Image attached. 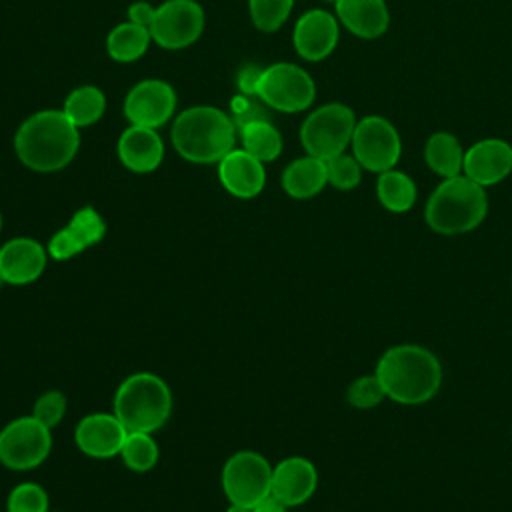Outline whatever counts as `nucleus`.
<instances>
[{"label":"nucleus","mask_w":512,"mask_h":512,"mask_svg":"<svg viewBox=\"0 0 512 512\" xmlns=\"http://www.w3.org/2000/svg\"><path fill=\"white\" fill-rule=\"evenodd\" d=\"M374 374L386 398L406 406L428 402L442 384L440 360L420 344L390 346L380 356Z\"/></svg>","instance_id":"1"},{"label":"nucleus","mask_w":512,"mask_h":512,"mask_svg":"<svg viewBox=\"0 0 512 512\" xmlns=\"http://www.w3.org/2000/svg\"><path fill=\"white\" fill-rule=\"evenodd\" d=\"M80 146L78 126L62 110H42L22 122L14 148L24 166L34 172H56L68 166Z\"/></svg>","instance_id":"2"},{"label":"nucleus","mask_w":512,"mask_h":512,"mask_svg":"<svg viewBox=\"0 0 512 512\" xmlns=\"http://www.w3.org/2000/svg\"><path fill=\"white\" fill-rule=\"evenodd\" d=\"M234 140V120L214 106L186 108L172 124L176 152L194 164L220 162L234 148Z\"/></svg>","instance_id":"3"},{"label":"nucleus","mask_w":512,"mask_h":512,"mask_svg":"<svg viewBox=\"0 0 512 512\" xmlns=\"http://www.w3.org/2000/svg\"><path fill=\"white\" fill-rule=\"evenodd\" d=\"M488 214L484 186L464 174L442 178L424 206L428 228L442 236H458L474 230Z\"/></svg>","instance_id":"4"},{"label":"nucleus","mask_w":512,"mask_h":512,"mask_svg":"<svg viewBox=\"0 0 512 512\" xmlns=\"http://www.w3.org/2000/svg\"><path fill=\"white\" fill-rule=\"evenodd\" d=\"M112 412L128 432L154 434L172 414L170 386L154 372H134L116 388Z\"/></svg>","instance_id":"5"},{"label":"nucleus","mask_w":512,"mask_h":512,"mask_svg":"<svg viewBox=\"0 0 512 512\" xmlns=\"http://www.w3.org/2000/svg\"><path fill=\"white\" fill-rule=\"evenodd\" d=\"M356 122V114L350 106L342 102L324 104L310 112L302 122L300 142L306 154L330 160L346 152L352 142Z\"/></svg>","instance_id":"6"},{"label":"nucleus","mask_w":512,"mask_h":512,"mask_svg":"<svg viewBox=\"0 0 512 512\" xmlns=\"http://www.w3.org/2000/svg\"><path fill=\"white\" fill-rule=\"evenodd\" d=\"M256 96L274 110L294 114L314 102L316 84L304 68L290 62H276L262 68Z\"/></svg>","instance_id":"7"},{"label":"nucleus","mask_w":512,"mask_h":512,"mask_svg":"<svg viewBox=\"0 0 512 512\" xmlns=\"http://www.w3.org/2000/svg\"><path fill=\"white\" fill-rule=\"evenodd\" d=\"M52 450V430L40 420L20 416L0 430V464L26 472L40 466Z\"/></svg>","instance_id":"8"},{"label":"nucleus","mask_w":512,"mask_h":512,"mask_svg":"<svg viewBox=\"0 0 512 512\" xmlns=\"http://www.w3.org/2000/svg\"><path fill=\"white\" fill-rule=\"evenodd\" d=\"M350 146L360 166L376 174L394 168L402 156V140L396 126L378 114L356 122Z\"/></svg>","instance_id":"9"},{"label":"nucleus","mask_w":512,"mask_h":512,"mask_svg":"<svg viewBox=\"0 0 512 512\" xmlns=\"http://www.w3.org/2000/svg\"><path fill=\"white\" fill-rule=\"evenodd\" d=\"M222 490L230 504L252 508L272 492V466L254 450L234 452L222 468Z\"/></svg>","instance_id":"10"},{"label":"nucleus","mask_w":512,"mask_h":512,"mask_svg":"<svg viewBox=\"0 0 512 512\" xmlns=\"http://www.w3.org/2000/svg\"><path fill=\"white\" fill-rule=\"evenodd\" d=\"M152 40L166 50L194 44L204 30V10L194 0H166L148 26Z\"/></svg>","instance_id":"11"},{"label":"nucleus","mask_w":512,"mask_h":512,"mask_svg":"<svg viewBox=\"0 0 512 512\" xmlns=\"http://www.w3.org/2000/svg\"><path fill=\"white\" fill-rule=\"evenodd\" d=\"M176 108L174 88L156 78H148L130 88L124 100V114L130 124L158 128L170 120Z\"/></svg>","instance_id":"12"},{"label":"nucleus","mask_w":512,"mask_h":512,"mask_svg":"<svg viewBox=\"0 0 512 512\" xmlns=\"http://www.w3.org/2000/svg\"><path fill=\"white\" fill-rule=\"evenodd\" d=\"M128 430L114 412H92L80 418L74 430L76 446L82 454L96 460L120 456Z\"/></svg>","instance_id":"13"},{"label":"nucleus","mask_w":512,"mask_h":512,"mask_svg":"<svg viewBox=\"0 0 512 512\" xmlns=\"http://www.w3.org/2000/svg\"><path fill=\"white\" fill-rule=\"evenodd\" d=\"M340 38L338 18L322 8L304 12L294 26L292 42L300 58L308 62H320L330 56Z\"/></svg>","instance_id":"14"},{"label":"nucleus","mask_w":512,"mask_h":512,"mask_svg":"<svg viewBox=\"0 0 512 512\" xmlns=\"http://www.w3.org/2000/svg\"><path fill=\"white\" fill-rule=\"evenodd\" d=\"M512 172V144L502 138H484L464 150L462 174L480 186H494Z\"/></svg>","instance_id":"15"},{"label":"nucleus","mask_w":512,"mask_h":512,"mask_svg":"<svg viewBox=\"0 0 512 512\" xmlns=\"http://www.w3.org/2000/svg\"><path fill=\"white\" fill-rule=\"evenodd\" d=\"M48 250L34 238L18 236L0 248V272L6 284L26 286L36 282L48 262Z\"/></svg>","instance_id":"16"},{"label":"nucleus","mask_w":512,"mask_h":512,"mask_svg":"<svg viewBox=\"0 0 512 512\" xmlns=\"http://www.w3.org/2000/svg\"><path fill=\"white\" fill-rule=\"evenodd\" d=\"M316 486V466L304 456H288L272 466V494L288 508L304 504Z\"/></svg>","instance_id":"17"},{"label":"nucleus","mask_w":512,"mask_h":512,"mask_svg":"<svg viewBox=\"0 0 512 512\" xmlns=\"http://www.w3.org/2000/svg\"><path fill=\"white\" fill-rule=\"evenodd\" d=\"M218 178L226 192L236 198H254L264 190L266 184V170L264 162L248 154L244 148L230 150L218 162Z\"/></svg>","instance_id":"18"},{"label":"nucleus","mask_w":512,"mask_h":512,"mask_svg":"<svg viewBox=\"0 0 512 512\" xmlns=\"http://www.w3.org/2000/svg\"><path fill=\"white\" fill-rule=\"evenodd\" d=\"M118 158L132 172H152L164 158V142L156 128L132 124L118 138Z\"/></svg>","instance_id":"19"},{"label":"nucleus","mask_w":512,"mask_h":512,"mask_svg":"<svg viewBox=\"0 0 512 512\" xmlns=\"http://www.w3.org/2000/svg\"><path fill=\"white\" fill-rule=\"evenodd\" d=\"M334 10L338 22L364 40L380 38L390 26L386 0H336Z\"/></svg>","instance_id":"20"},{"label":"nucleus","mask_w":512,"mask_h":512,"mask_svg":"<svg viewBox=\"0 0 512 512\" xmlns=\"http://www.w3.org/2000/svg\"><path fill=\"white\" fill-rule=\"evenodd\" d=\"M326 184V160H320L310 154L296 158L282 172V188L290 198L296 200H306L320 194Z\"/></svg>","instance_id":"21"},{"label":"nucleus","mask_w":512,"mask_h":512,"mask_svg":"<svg viewBox=\"0 0 512 512\" xmlns=\"http://www.w3.org/2000/svg\"><path fill=\"white\" fill-rule=\"evenodd\" d=\"M424 160L426 166L442 176V178H452L462 174L464 168V148L460 140L450 134V132H434L424 146Z\"/></svg>","instance_id":"22"},{"label":"nucleus","mask_w":512,"mask_h":512,"mask_svg":"<svg viewBox=\"0 0 512 512\" xmlns=\"http://www.w3.org/2000/svg\"><path fill=\"white\" fill-rule=\"evenodd\" d=\"M376 196H378V202L388 212L402 214L416 204L418 188H416V182L406 172L390 168L378 174Z\"/></svg>","instance_id":"23"},{"label":"nucleus","mask_w":512,"mask_h":512,"mask_svg":"<svg viewBox=\"0 0 512 512\" xmlns=\"http://www.w3.org/2000/svg\"><path fill=\"white\" fill-rule=\"evenodd\" d=\"M150 40L152 36L146 26L128 20L110 30L106 38V50L116 62H134L148 50Z\"/></svg>","instance_id":"24"},{"label":"nucleus","mask_w":512,"mask_h":512,"mask_svg":"<svg viewBox=\"0 0 512 512\" xmlns=\"http://www.w3.org/2000/svg\"><path fill=\"white\" fill-rule=\"evenodd\" d=\"M240 130L242 148L258 158L260 162H272L282 152V136L280 132L268 122V118L246 122Z\"/></svg>","instance_id":"25"},{"label":"nucleus","mask_w":512,"mask_h":512,"mask_svg":"<svg viewBox=\"0 0 512 512\" xmlns=\"http://www.w3.org/2000/svg\"><path fill=\"white\" fill-rule=\"evenodd\" d=\"M104 110H106V98H104V92L96 86H80L72 90L62 108L68 120L78 128L98 122Z\"/></svg>","instance_id":"26"},{"label":"nucleus","mask_w":512,"mask_h":512,"mask_svg":"<svg viewBox=\"0 0 512 512\" xmlns=\"http://www.w3.org/2000/svg\"><path fill=\"white\" fill-rule=\"evenodd\" d=\"M158 456H160V448L154 436L148 432H128L120 450V458L124 466L140 474L150 472L156 466Z\"/></svg>","instance_id":"27"},{"label":"nucleus","mask_w":512,"mask_h":512,"mask_svg":"<svg viewBox=\"0 0 512 512\" xmlns=\"http://www.w3.org/2000/svg\"><path fill=\"white\" fill-rule=\"evenodd\" d=\"M66 226L70 228V232L82 244L84 250L98 244L106 234V222L100 216V212L92 206H84L76 210Z\"/></svg>","instance_id":"28"},{"label":"nucleus","mask_w":512,"mask_h":512,"mask_svg":"<svg viewBox=\"0 0 512 512\" xmlns=\"http://www.w3.org/2000/svg\"><path fill=\"white\" fill-rule=\"evenodd\" d=\"M252 22L262 32L278 30L290 16L294 0H248Z\"/></svg>","instance_id":"29"},{"label":"nucleus","mask_w":512,"mask_h":512,"mask_svg":"<svg viewBox=\"0 0 512 512\" xmlns=\"http://www.w3.org/2000/svg\"><path fill=\"white\" fill-rule=\"evenodd\" d=\"M48 494L38 482L16 484L6 500V512H50Z\"/></svg>","instance_id":"30"},{"label":"nucleus","mask_w":512,"mask_h":512,"mask_svg":"<svg viewBox=\"0 0 512 512\" xmlns=\"http://www.w3.org/2000/svg\"><path fill=\"white\" fill-rule=\"evenodd\" d=\"M362 166L352 154H338L330 160H326V172H328V184L336 190H352L362 180Z\"/></svg>","instance_id":"31"},{"label":"nucleus","mask_w":512,"mask_h":512,"mask_svg":"<svg viewBox=\"0 0 512 512\" xmlns=\"http://www.w3.org/2000/svg\"><path fill=\"white\" fill-rule=\"evenodd\" d=\"M384 398H386V394H384V388H382L380 380L376 378V374L358 376L356 380H352V384L346 390L348 404L358 410L376 408Z\"/></svg>","instance_id":"32"},{"label":"nucleus","mask_w":512,"mask_h":512,"mask_svg":"<svg viewBox=\"0 0 512 512\" xmlns=\"http://www.w3.org/2000/svg\"><path fill=\"white\" fill-rule=\"evenodd\" d=\"M66 408H68L66 396L60 390H48L36 398L32 406V416L52 430L62 422Z\"/></svg>","instance_id":"33"},{"label":"nucleus","mask_w":512,"mask_h":512,"mask_svg":"<svg viewBox=\"0 0 512 512\" xmlns=\"http://www.w3.org/2000/svg\"><path fill=\"white\" fill-rule=\"evenodd\" d=\"M46 250H48V256L54 260H70V258L78 256L80 252H84L82 244L74 238V234L70 232L68 226H64L52 234Z\"/></svg>","instance_id":"34"},{"label":"nucleus","mask_w":512,"mask_h":512,"mask_svg":"<svg viewBox=\"0 0 512 512\" xmlns=\"http://www.w3.org/2000/svg\"><path fill=\"white\" fill-rule=\"evenodd\" d=\"M260 74H262V68H256V66H246V68L240 70L238 88L244 96H256Z\"/></svg>","instance_id":"35"},{"label":"nucleus","mask_w":512,"mask_h":512,"mask_svg":"<svg viewBox=\"0 0 512 512\" xmlns=\"http://www.w3.org/2000/svg\"><path fill=\"white\" fill-rule=\"evenodd\" d=\"M154 12H156V8H152V4H148V2H134L128 8V20L148 28L152 18H154Z\"/></svg>","instance_id":"36"},{"label":"nucleus","mask_w":512,"mask_h":512,"mask_svg":"<svg viewBox=\"0 0 512 512\" xmlns=\"http://www.w3.org/2000/svg\"><path fill=\"white\" fill-rule=\"evenodd\" d=\"M286 510H288V506L282 504L272 492L252 506V512H286Z\"/></svg>","instance_id":"37"},{"label":"nucleus","mask_w":512,"mask_h":512,"mask_svg":"<svg viewBox=\"0 0 512 512\" xmlns=\"http://www.w3.org/2000/svg\"><path fill=\"white\" fill-rule=\"evenodd\" d=\"M226 512H252V508L242 506V504H230V506L226 508Z\"/></svg>","instance_id":"38"},{"label":"nucleus","mask_w":512,"mask_h":512,"mask_svg":"<svg viewBox=\"0 0 512 512\" xmlns=\"http://www.w3.org/2000/svg\"><path fill=\"white\" fill-rule=\"evenodd\" d=\"M6 284V280H4V276H2V272H0V288Z\"/></svg>","instance_id":"39"},{"label":"nucleus","mask_w":512,"mask_h":512,"mask_svg":"<svg viewBox=\"0 0 512 512\" xmlns=\"http://www.w3.org/2000/svg\"><path fill=\"white\" fill-rule=\"evenodd\" d=\"M324 2H330V4H336V0H324Z\"/></svg>","instance_id":"40"},{"label":"nucleus","mask_w":512,"mask_h":512,"mask_svg":"<svg viewBox=\"0 0 512 512\" xmlns=\"http://www.w3.org/2000/svg\"><path fill=\"white\" fill-rule=\"evenodd\" d=\"M0 230H2V214H0Z\"/></svg>","instance_id":"41"}]
</instances>
